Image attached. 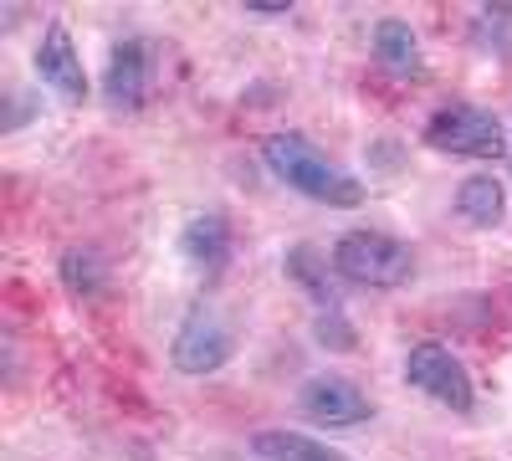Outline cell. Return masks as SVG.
I'll return each instance as SVG.
<instances>
[{
	"label": "cell",
	"mask_w": 512,
	"mask_h": 461,
	"mask_svg": "<svg viewBox=\"0 0 512 461\" xmlns=\"http://www.w3.org/2000/svg\"><path fill=\"white\" fill-rule=\"evenodd\" d=\"M262 159L272 180H282L287 190H297L303 200L313 205H333V211H354V205H364V180L349 175L344 164H333L308 134H272L262 144Z\"/></svg>",
	"instance_id": "obj_1"
},
{
	"label": "cell",
	"mask_w": 512,
	"mask_h": 461,
	"mask_svg": "<svg viewBox=\"0 0 512 461\" xmlns=\"http://www.w3.org/2000/svg\"><path fill=\"white\" fill-rule=\"evenodd\" d=\"M333 267H338V277L354 282V287L390 292V287L410 282L415 251L405 241H395L390 231H344L333 241Z\"/></svg>",
	"instance_id": "obj_2"
},
{
	"label": "cell",
	"mask_w": 512,
	"mask_h": 461,
	"mask_svg": "<svg viewBox=\"0 0 512 461\" xmlns=\"http://www.w3.org/2000/svg\"><path fill=\"white\" fill-rule=\"evenodd\" d=\"M425 144L436 154H456V159H502L512 139L497 113L477 103H446L425 118Z\"/></svg>",
	"instance_id": "obj_3"
},
{
	"label": "cell",
	"mask_w": 512,
	"mask_h": 461,
	"mask_svg": "<svg viewBox=\"0 0 512 461\" xmlns=\"http://www.w3.org/2000/svg\"><path fill=\"white\" fill-rule=\"evenodd\" d=\"M405 385L420 390L425 400H436L441 410H456V415H472V405H477V385L466 374V364L436 339H425L405 354Z\"/></svg>",
	"instance_id": "obj_4"
},
{
	"label": "cell",
	"mask_w": 512,
	"mask_h": 461,
	"mask_svg": "<svg viewBox=\"0 0 512 461\" xmlns=\"http://www.w3.org/2000/svg\"><path fill=\"white\" fill-rule=\"evenodd\" d=\"M231 354H236L231 323L205 303H195L185 313V323L175 328V344H169V364H175L180 374H216V369L231 364Z\"/></svg>",
	"instance_id": "obj_5"
},
{
	"label": "cell",
	"mask_w": 512,
	"mask_h": 461,
	"mask_svg": "<svg viewBox=\"0 0 512 461\" xmlns=\"http://www.w3.org/2000/svg\"><path fill=\"white\" fill-rule=\"evenodd\" d=\"M154 88V47L144 36H123L108 47V67H103V103L108 113H139L149 103Z\"/></svg>",
	"instance_id": "obj_6"
},
{
	"label": "cell",
	"mask_w": 512,
	"mask_h": 461,
	"mask_svg": "<svg viewBox=\"0 0 512 461\" xmlns=\"http://www.w3.org/2000/svg\"><path fill=\"white\" fill-rule=\"evenodd\" d=\"M297 410H303V421H313L323 431H349L374 415L369 395L354 380H344V374H313V380H303L297 385Z\"/></svg>",
	"instance_id": "obj_7"
},
{
	"label": "cell",
	"mask_w": 512,
	"mask_h": 461,
	"mask_svg": "<svg viewBox=\"0 0 512 461\" xmlns=\"http://www.w3.org/2000/svg\"><path fill=\"white\" fill-rule=\"evenodd\" d=\"M36 77L67 103H82L88 98V72H82V57H77V41L62 21H52L36 41Z\"/></svg>",
	"instance_id": "obj_8"
},
{
	"label": "cell",
	"mask_w": 512,
	"mask_h": 461,
	"mask_svg": "<svg viewBox=\"0 0 512 461\" xmlns=\"http://www.w3.org/2000/svg\"><path fill=\"white\" fill-rule=\"evenodd\" d=\"M180 251H185V262L200 272V277H216L226 262H231V221L221 211H200L185 221L180 231Z\"/></svg>",
	"instance_id": "obj_9"
},
{
	"label": "cell",
	"mask_w": 512,
	"mask_h": 461,
	"mask_svg": "<svg viewBox=\"0 0 512 461\" xmlns=\"http://www.w3.org/2000/svg\"><path fill=\"white\" fill-rule=\"evenodd\" d=\"M369 47H374L379 67L390 72V77H400V82H415V77L425 72L420 36H415V26H410V21H400V16H384V21H374V31H369Z\"/></svg>",
	"instance_id": "obj_10"
},
{
	"label": "cell",
	"mask_w": 512,
	"mask_h": 461,
	"mask_svg": "<svg viewBox=\"0 0 512 461\" xmlns=\"http://www.w3.org/2000/svg\"><path fill=\"white\" fill-rule=\"evenodd\" d=\"M287 277L308 292V298L318 303V308H338V298H344V287H338V267H333V257L323 246H313V241H297L292 251H287Z\"/></svg>",
	"instance_id": "obj_11"
},
{
	"label": "cell",
	"mask_w": 512,
	"mask_h": 461,
	"mask_svg": "<svg viewBox=\"0 0 512 461\" xmlns=\"http://www.w3.org/2000/svg\"><path fill=\"white\" fill-rule=\"evenodd\" d=\"M451 205H456V216L466 226H477V231H492V226L507 221V190H502L497 175H466L456 185V200Z\"/></svg>",
	"instance_id": "obj_12"
},
{
	"label": "cell",
	"mask_w": 512,
	"mask_h": 461,
	"mask_svg": "<svg viewBox=\"0 0 512 461\" xmlns=\"http://www.w3.org/2000/svg\"><path fill=\"white\" fill-rule=\"evenodd\" d=\"M246 446H251V456H262V461H354V456L333 451V446H323V441H313L303 431H256Z\"/></svg>",
	"instance_id": "obj_13"
},
{
	"label": "cell",
	"mask_w": 512,
	"mask_h": 461,
	"mask_svg": "<svg viewBox=\"0 0 512 461\" xmlns=\"http://www.w3.org/2000/svg\"><path fill=\"white\" fill-rule=\"evenodd\" d=\"M62 282L72 298H98L108 287V262L93 246H72V251H62Z\"/></svg>",
	"instance_id": "obj_14"
},
{
	"label": "cell",
	"mask_w": 512,
	"mask_h": 461,
	"mask_svg": "<svg viewBox=\"0 0 512 461\" xmlns=\"http://www.w3.org/2000/svg\"><path fill=\"white\" fill-rule=\"evenodd\" d=\"M472 36L492 57H512V6H477L472 11Z\"/></svg>",
	"instance_id": "obj_15"
},
{
	"label": "cell",
	"mask_w": 512,
	"mask_h": 461,
	"mask_svg": "<svg viewBox=\"0 0 512 461\" xmlns=\"http://www.w3.org/2000/svg\"><path fill=\"white\" fill-rule=\"evenodd\" d=\"M313 333H318V344H328L333 354H344V349H354V344H359V333L349 328L344 308H318V323H313Z\"/></svg>",
	"instance_id": "obj_16"
}]
</instances>
